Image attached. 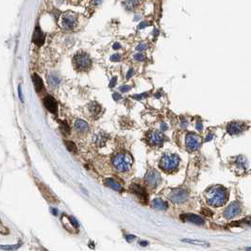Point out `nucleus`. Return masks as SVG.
Masks as SVG:
<instances>
[{"mask_svg": "<svg viewBox=\"0 0 251 251\" xmlns=\"http://www.w3.org/2000/svg\"><path fill=\"white\" fill-rule=\"evenodd\" d=\"M164 141V136L160 131H151L148 135V142L153 146H161Z\"/></svg>", "mask_w": 251, "mask_h": 251, "instance_id": "11", "label": "nucleus"}, {"mask_svg": "<svg viewBox=\"0 0 251 251\" xmlns=\"http://www.w3.org/2000/svg\"><path fill=\"white\" fill-rule=\"evenodd\" d=\"M60 129H61V131L63 132L64 134H68L69 133V127H68V125L66 124V123H64V122H63L61 123V126H60Z\"/></svg>", "mask_w": 251, "mask_h": 251, "instance_id": "28", "label": "nucleus"}, {"mask_svg": "<svg viewBox=\"0 0 251 251\" xmlns=\"http://www.w3.org/2000/svg\"><path fill=\"white\" fill-rule=\"evenodd\" d=\"M213 138V134H209L208 136H207V138H206V140H205V141H206V142H208V141L211 140Z\"/></svg>", "mask_w": 251, "mask_h": 251, "instance_id": "43", "label": "nucleus"}, {"mask_svg": "<svg viewBox=\"0 0 251 251\" xmlns=\"http://www.w3.org/2000/svg\"><path fill=\"white\" fill-rule=\"evenodd\" d=\"M132 164L133 159L129 153H118L112 158V164L119 172H126L129 170Z\"/></svg>", "mask_w": 251, "mask_h": 251, "instance_id": "2", "label": "nucleus"}, {"mask_svg": "<svg viewBox=\"0 0 251 251\" xmlns=\"http://www.w3.org/2000/svg\"><path fill=\"white\" fill-rule=\"evenodd\" d=\"M183 242H186V243H190V244H193V245H208V243L203 241H198V240H191V239H184L182 240Z\"/></svg>", "mask_w": 251, "mask_h": 251, "instance_id": "26", "label": "nucleus"}, {"mask_svg": "<svg viewBox=\"0 0 251 251\" xmlns=\"http://www.w3.org/2000/svg\"><path fill=\"white\" fill-rule=\"evenodd\" d=\"M18 92H19V97L21 100H23V97H22V94H21V86L18 87Z\"/></svg>", "mask_w": 251, "mask_h": 251, "instance_id": "44", "label": "nucleus"}, {"mask_svg": "<svg viewBox=\"0 0 251 251\" xmlns=\"http://www.w3.org/2000/svg\"><path fill=\"white\" fill-rule=\"evenodd\" d=\"M60 219H61V223H63L66 230L72 233H76L78 231V224L73 217H69L66 214H63Z\"/></svg>", "mask_w": 251, "mask_h": 251, "instance_id": "7", "label": "nucleus"}, {"mask_svg": "<svg viewBox=\"0 0 251 251\" xmlns=\"http://www.w3.org/2000/svg\"><path fill=\"white\" fill-rule=\"evenodd\" d=\"M196 127V129L199 130V131H201V130H202V127H203V126H202L201 123H197Z\"/></svg>", "mask_w": 251, "mask_h": 251, "instance_id": "40", "label": "nucleus"}, {"mask_svg": "<svg viewBox=\"0 0 251 251\" xmlns=\"http://www.w3.org/2000/svg\"><path fill=\"white\" fill-rule=\"evenodd\" d=\"M130 190H131L132 193H134L135 195L138 196L139 199H141L143 202H146L147 196H146V193H145V192H144V189L141 187L140 185L133 183L131 185Z\"/></svg>", "mask_w": 251, "mask_h": 251, "instance_id": "16", "label": "nucleus"}, {"mask_svg": "<svg viewBox=\"0 0 251 251\" xmlns=\"http://www.w3.org/2000/svg\"><path fill=\"white\" fill-rule=\"evenodd\" d=\"M65 144H66V147H67V149L70 152H72V153L77 152V146H76V144H75V143L71 142V141H66Z\"/></svg>", "mask_w": 251, "mask_h": 251, "instance_id": "25", "label": "nucleus"}, {"mask_svg": "<svg viewBox=\"0 0 251 251\" xmlns=\"http://www.w3.org/2000/svg\"><path fill=\"white\" fill-rule=\"evenodd\" d=\"M245 250H246V251H251V247H247Z\"/></svg>", "mask_w": 251, "mask_h": 251, "instance_id": "47", "label": "nucleus"}, {"mask_svg": "<svg viewBox=\"0 0 251 251\" xmlns=\"http://www.w3.org/2000/svg\"><path fill=\"white\" fill-rule=\"evenodd\" d=\"M189 197V193L182 189H176L171 192L169 198L170 200L176 204L183 203L184 201H186Z\"/></svg>", "mask_w": 251, "mask_h": 251, "instance_id": "6", "label": "nucleus"}, {"mask_svg": "<svg viewBox=\"0 0 251 251\" xmlns=\"http://www.w3.org/2000/svg\"><path fill=\"white\" fill-rule=\"evenodd\" d=\"M60 81V79L57 76H55V75H51V76L48 77V83H49L50 86L55 87L57 85H59Z\"/></svg>", "mask_w": 251, "mask_h": 251, "instance_id": "24", "label": "nucleus"}, {"mask_svg": "<svg viewBox=\"0 0 251 251\" xmlns=\"http://www.w3.org/2000/svg\"><path fill=\"white\" fill-rule=\"evenodd\" d=\"M43 104L51 113L57 114V112H58V104H57V101L53 96L46 95L45 99H43Z\"/></svg>", "mask_w": 251, "mask_h": 251, "instance_id": "12", "label": "nucleus"}, {"mask_svg": "<svg viewBox=\"0 0 251 251\" xmlns=\"http://www.w3.org/2000/svg\"><path fill=\"white\" fill-rule=\"evenodd\" d=\"M32 41L35 45H37L39 46H41L42 45H43V43H45V34L43 33V31L39 26H36V28H35Z\"/></svg>", "mask_w": 251, "mask_h": 251, "instance_id": "17", "label": "nucleus"}, {"mask_svg": "<svg viewBox=\"0 0 251 251\" xmlns=\"http://www.w3.org/2000/svg\"><path fill=\"white\" fill-rule=\"evenodd\" d=\"M32 81H33L35 89H36V92H40L43 88V82L42 80V78H40L37 74H34L32 76Z\"/></svg>", "mask_w": 251, "mask_h": 251, "instance_id": "21", "label": "nucleus"}, {"mask_svg": "<svg viewBox=\"0 0 251 251\" xmlns=\"http://www.w3.org/2000/svg\"><path fill=\"white\" fill-rule=\"evenodd\" d=\"M145 49H147L146 43H140L139 46H136V50H138V51H144Z\"/></svg>", "mask_w": 251, "mask_h": 251, "instance_id": "31", "label": "nucleus"}, {"mask_svg": "<svg viewBox=\"0 0 251 251\" xmlns=\"http://www.w3.org/2000/svg\"><path fill=\"white\" fill-rule=\"evenodd\" d=\"M130 89H131V87H130V86H127V85H123V86H121L120 88H119V90H120L122 92H129Z\"/></svg>", "mask_w": 251, "mask_h": 251, "instance_id": "33", "label": "nucleus"}, {"mask_svg": "<svg viewBox=\"0 0 251 251\" xmlns=\"http://www.w3.org/2000/svg\"><path fill=\"white\" fill-rule=\"evenodd\" d=\"M144 181L147 185H149V186L156 187L161 182V176L156 170L151 169L147 172L146 175H145Z\"/></svg>", "mask_w": 251, "mask_h": 251, "instance_id": "8", "label": "nucleus"}, {"mask_svg": "<svg viewBox=\"0 0 251 251\" xmlns=\"http://www.w3.org/2000/svg\"><path fill=\"white\" fill-rule=\"evenodd\" d=\"M151 205L153 208L156 210H164L167 209V203L164 200H162L161 198H155V199L151 202Z\"/></svg>", "mask_w": 251, "mask_h": 251, "instance_id": "19", "label": "nucleus"}, {"mask_svg": "<svg viewBox=\"0 0 251 251\" xmlns=\"http://www.w3.org/2000/svg\"><path fill=\"white\" fill-rule=\"evenodd\" d=\"M180 219L184 222H189V223H193L196 225H203L204 224V220L202 219L200 216L198 215H196L193 213H184L182 215H180Z\"/></svg>", "mask_w": 251, "mask_h": 251, "instance_id": "13", "label": "nucleus"}, {"mask_svg": "<svg viewBox=\"0 0 251 251\" xmlns=\"http://www.w3.org/2000/svg\"><path fill=\"white\" fill-rule=\"evenodd\" d=\"M78 17L73 12H65L60 17V26L65 30H71L77 25Z\"/></svg>", "mask_w": 251, "mask_h": 251, "instance_id": "5", "label": "nucleus"}, {"mask_svg": "<svg viewBox=\"0 0 251 251\" xmlns=\"http://www.w3.org/2000/svg\"><path fill=\"white\" fill-rule=\"evenodd\" d=\"M88 110H89V112L91 115H97L100 112L101 107L99 106V104L95 103V102H92L88 105Z\"/></svg>", "mask_w": 251, "mask_h": 251, "instance_id": "22", "label": "nucleus"}, {"mask_svg": "<svg viewBox=\"0 0 251 251\" xmlns=\"http://www.w3.org/2000/svg\"><path fill=\"white\" fill-rule=\"evenodd\" d=\"M186 146L190 151H195L199 147L200 145V138L199 136L195 133H188L186 135Z\"/></svg>", "mask_w": 251, "mask_h": 251, "instance_id": "9", "label": "nucleus"}, {"mask_svg": "<svg viewBox=\"0 0 251 251\" xmlns=\"http://www.w3.org/2000/svg\"><path fill=\"white\" fill-rule=\"evenodd\" d=\"M227 190L222 186L215 185L209 188L206 192V199L208 204L213 207L223 206L227 201Z\"/></svg>", "mask_w": 251, "mask_h": 251, "instance_id": "1", "label": "nucleus"}, {"mask_svg": "<svg viewBox=\"0 0 251 251\" xmlns=\"http://www.w3.org/2000/svg\"><path fill=\"white\" fill-rule=\"evenodd\" d=\"M112 47H113V49H114V50H117V49H119V48L121 47V46L119 45L118 43H114V45H113V46H112Z\"/></svg>", "mask_w": 251, "mask_h": 251, "instance_id": "41", "label": "nucleus"}, {"mask_svg": "<svg viewBox=\"0 0 251 251\" xmlns=\"http://www.w3.org/2000/svg\"><path fill=\"white\" fill-rule=\"evenodd\" d=\"M112 97L114 100H119V99H121V95L118 94V92H114L112 95Z\"/></svg>", "mask_w": 251, "mask_h": 251, "instance_id": "36", "label": "nucleus"}, {"mask_svg": "<svg viewBox=\"0 0 251 251\" xmlns=\"http://www.w3.org/2000/svg\"><path fill=\"white\" fill-rule=\"evenodd\" d=\"M102 1H103V0H92V5L98 6V5H100L101 3H102Z\"/></svg>", "mask_w": 251, "mask_h": 251, "instance_id": "37", "label": "nucleus"}, {"mask_svg": "<svg viewBox=\"0 0 251 251\" xmlns=\"http://www.w3.org/2000/svg\"><path fill=\"white\" fill-rule=\"evenodd\" d=\"M73 64L78 71H87L92 65V60L86 52L78 51L73 58Z\"/></svg>", "mask_w": 251, "mask_h": 251, "instance_id": "3", "label": "nucleus"}, {"mask_svg": "<svg viewBox=\"0 0 251 251\" xmlns=\"http://www.w3.org/2000/svg\"><path fill=\"white\" fill-rule=\"evenodd\" d=\"M241 210V206L237 202H233L230 206H228V208L224 211V217L226 219H232L235 217L236 215L239 214Z\"/></svg>", "mask_w": 251, "mask_h": 251, "instance_id": "10", "label": "nucleus"}, {"mask_svg": "<svg viewBox=\"0 0 251 251\" xmlns=\"http://www.w3.org/2000/svg\"><path fill=\"white\" fill-rule=\"evenodd\" d=\"M39 188H40V190H41L42 193L43 195V196H45V198L48 202H50V203H55V202L58 201L57 200V197L54 196V193H53L49 189H48V187L46 186V185L39 184Z\"/></svg>", "mask_w": 251, "mask_h": 251, "instance_id": "15", "label": "nucleus"}, {"mask_svg": "<svg viewBox=\"0 0 251 251\" xmlns=\"http://www.w3.org/2000/svg\"><path fill=\"white\" fill-rule=\"evenodd\" d=\"M148 26V24L146 23V22H143V23L140 24L139 28H140V29H141V28H145V26Z\"/></svg>", "mask_w": 251, "mask_h": 251, "instance_id": "39", "label": "nucleus"}, {"mask_svg": "<svg viewBox=\"0 0 251 251\" xmlns=\"http://www.w3.org/2000/svg\"><path fill=\"white\" fill-rule=\"evenodd\" d=\"M147 244H148L147 242H141V243H140L141 245H147Z\"/></svg>", "mask_w": 251, "mask_h": 251, "instance_id": "45", "label": "nucleus"}, {"mask_svg": "<svg viewBox=\"0 0 251 251\" xmlns=\"http://www.w3.org/2000/svg\"><path fill=\"white\" fill-rule=\"evenodd\" d=\"M104 183L107 185L109 188L112 189L114 191L120 192L122 190V186L120 183H118L116 180H114L113 178H106L104 180Z\"/></svg>", "mask_w": 251, "mask_h": 251, "instance_id": "18", "label": "nucleus"}, {"mask_svg": "<svg viewBox=\"0 0 251 251\" xmlns=\"http://www.w3.org/2000/svg\"><path fill=\"white\" fill-rule=\"evenodd\" d=\"M116 80H117V78L116 77H114V78H112V80H111V82H110V88H112V87H114L115 86V84H116Z\"/></svg>", "mask_w": 251, "mask_h": 251, "instance_id": "35", "label": "nucleus"}, {"mask_svg": "<svg viewBox=\"0 0 251 251\" xmlns=\"http://www.w3.org/2000/svg\"><path fill=\"white\" fill-rule=\"evenodd\" d=\"M244 129H245V125L238 122L230 123L227 127V130L230 135H238L241 132H243Z\"/></svg>", "mask_w": 251, "mask_h": 251, "instance_id": "14", "label": "nucleus"}, {"mask_svg": "<svg viewBox=\"0 0 251 251\" xmlns=\"http://www.w3.org/2000/svg\"><path fill=\"white\" fill-rule=\"evenodd\" d=\"M237 164H239L240 168H244V167H245V158H243V157H239V158H238V159H237Z\"/></svg>", "mask_w": 251, "mask_h": 251, "instance_id": "29", "label": "nucleus"}, {"mask_svg": "<svg viewBox=\"0 0 251 251\" xmlns=\"http://www.w3.org/2000/svg\"><path fill=\"white\" fill-rule=\"evenodd\" d=\"M121 59V57L119 54H113L112 57H111V60L112 61H119Z\"/></svg>", "mask_w": 251, "mask_h": 251, "instance_id": "34", "label": "nucleus"}, {"mask_svg": "<svg viewBox=\"0 0 251 251\" xmlns=\"http://www.w3.org/2000/svg\"><path fill=\"white\" fill-rule=\"evenodd\" d=\"M161 129H167V127H166V125H164V124H162V125H161Z\"/></svg>", "mask_w": 251, "mask_h": 251, "instance_id": "46", "label": "nucleus"}, {"mask_svg": "<svg viewBox=\"0 0 251 251\" xmlns=\"http://www.w3.org/2000/svg\"><path fill=\"white\" fill-rule=\"evenodd\" d=\"M75 129H76L77 131L78 132H81V133H83V132H86L88 130V129H89V126H88V124L85 122L81 120V119H78V120L75 122Z\"/></svg>", "mask_w": 251, "mask_h": 251, "instance_id": "20", "label": "nucleus"}, {"mask_svg": "<svg viewBox=\"0 0 251 251\" xmlns=\"http://www.w3.org/2000/svg\"><path fill=\"white\" fill-rule=\"evenodd\" d=\"M145 59H146V57L143 53H136L134 55V60H136L137 61H144Z\"/></svg>", "mask_w": 251, "mask_h": 251, "instance_id": "27", "label": "nucleus"}, {"mask_svg": "<svg viewBox=\"0 0 251 251\" xmlns=\"http://www.w3.org/2000/svg\"><path fill=\"white\" fill-rule=\"evenodd\" d=\"M133 73H134V71H133V69H129V73L127 74V78L129 79V78H130L132 76H133Z\"/></svg>", "mask_w": 251, "mask_h": 251, "instance_id": "38", "label": "nucleus"}, {"mask_svg": "<svg viewBox=\"0 0 251 251\" xmlns=\"http://www.w3.org/2000/svg\"><path fill=\"white\" fill-rule=\"evenodd\" d=\"M179 158L178 156L175 155V154H164L162 158L161 159L160 166L161 168L166 171H172L175 170L178 167L179 164Z\"/></svg>", "mask_w": 251, "mask_h": 251, "instance_id": "4", "label": "nucleus"}, {"mask_svg": "<svg viewBox=\"0 0 251 251\" xmlns=\"http://www.w3.org/2000/svg\"><path fill=\"white\" fill-rule=\"evenodd\" d=\"M146 96H148V94L147 92H144V94H141V95H133L132 97H133L134 99H142V98H145Z\"/></svg>", "mask_w": 251, "mask_h": 251, "instance_id": "32", "label": "nucleus"}, {"mask_svg": "<svg viewBox=\"0 0 251 251\" xmlns=\"http://www.w3.org/2000/svg\"><path fill=\"white\" fill-rule=\"evenodd\" d=\"M135 238V236H133V235H127V237H126V239L127 240V241H131L132 239H134Z\"/></svg>", "mask_w": 251, "mask_h": 251, "instance_id": "42", "label": "nucleus"}, {"mask_svg": "<svg viewBox=\"0 0 251 251\" xmlns=\"http://www.w3.org/2000/svg\"><path fill=\"white\" fill-rule=\"evenodd\" d=\"M20 246V245H1V248L2 249H6V250H14L17 249Z\"/></svg>", "mask_w": 251, "mask_h": 251, "instance_id": "30", "label": "nucleus"}, {"mask_svg": "<svg viewBox=\"0 0 251 251\" xmlns=\"http://www.w3.org/2000/svg\"><path fill=\"white\" fill-rule=\"evenodd\" d=\"M139 0H124L123 6H124L127 11H132L138 6Z\"/></svg>", "mask_w": 251, "mask_h": 251, "instance_id": "23", "label": "nucleus"}]
</instances>
